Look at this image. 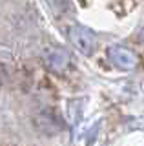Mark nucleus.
Wrapping results in <instances>:
<instances>
[{
  "label": "nucleus",
  "instance_id": "nucleus-1",
  "mask_svg": "<svg viewBox=\"0 0 144 146\" xmlns=\"http://www.w3.org/2000/svg\"><path fill=\"white\" fill-rule=\"evenodd\" d=\"M69 40L84 55H89V53L95 51V46H97L95 35L82 26H71L69 27Z\"/></svg>",
  "mask_w": 144,
  "mask_h": 146
},
{
  "label": "nucleus",
  "instance_id": "nucleus-2",
  "mask_svg": "<svg viewBox=\"0 0 144 146\" xmlns=\"http://www.w3.org/2000/svg\"><path fill=\"white\" fill-rule=\"evenodd\" d=\"M108 57L111 58V62L120 70H133L137 66V57L131 49L124 48V46H110L108 49Z\"/></svg>",
  "mask_w": 144,
  "mask_h": 146
},
{
  "label": "nucleus",
  "instance_id": "nucleus-3",
  "mask_svg": "<svg viewBox=\"0 0 144 146\" xmlns=\"http://www.w3.org/2000/svg\"><path fill=\"white\" fill-rule=\"evenodd\" d=\"M67 64H69V55H67L64 49H53V51L48 55V66L51 68L53 71L66 70Z\"/></svg>",
  "mask_w": 144,
  "mask_h": 146
},
{
  "label": "nucleus",
  "instance_id": "nucleus-4",
  "mask_svg": "<svg viewBox=\"0 0 144 146\" xmlns=\"http://www.w3.org/2000/svg\"><path fill=\"white\" fill-rule=\"evenodd\" d=\"M142 40H144V31H142Z\"/></svg>",
  "mask_w": 144,
  "mask_h": 146
}]
</instances>
